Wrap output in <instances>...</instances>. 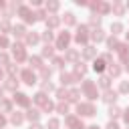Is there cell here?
Here are the masks:
<instances>
[{
	"instance_id": "cell-1",
	"label": "cell",
	"mask_w": 129,
	"mask_h": 129,
	"mask_svg": "<svg viewBox=\"0 0 129 129\" xmlns=\"http://www.w3.org/2000/svg\"><path fill=\"white\" fill-rule=\"evenodd\" d=\"M95 38H97V41H101V38H103V34H101V30H97V32H95V34H93Z\"/></svg>"
}]
</instances>
